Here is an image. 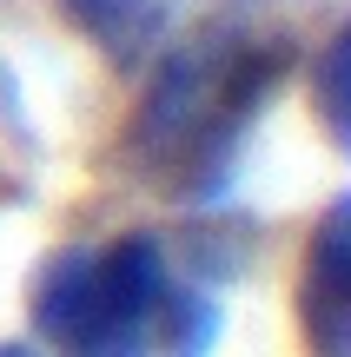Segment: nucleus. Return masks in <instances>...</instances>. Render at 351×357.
<instances>
[{
    "mask_svg": "<svg viewBox=\"0 0 351 357\" xmlns=\"http://www.w3.org/2000/svg\"><path fill=\"white\" fill-rule=\"evenodd\" d=\"M219 331H225L219 298H212L199 278H172V291L159 298V311L113 357H212L219 351Z\"/></svg>",
    "mask_w": 351,
    "mask_h": 357,
    "instance_id": "nucleus-4",
    "label": "nucleus"
},
{
    "mask_svg": "<svg viewBox=\"0 0 351 357\" xmlns=\"http://www.w3.org/2000/svg\"><path fill=\"white\" fill-rule=\"evenodd\" d=\"M179 271L166 265V245L153 231H119L106 245H66L40 265L27 291L40 344L60 357H113L159 311Z\"/></svg>",
    "mask_w": 351,
    "mask_h": 357,
    "instance_id": "nucleus-2",
    "label": "nucleus"
},
{
    "mask_svg": "<svg viewBox=\"0 0 351 357\" xmlns=\"http://www.w3.org/2000/svg\"><path fill=\"white\" fill-rule=\"evenodd\" d=\"M60 13L113 66H140L166 47V26L179 13V0H60Z\"/></svg>",
    "mask_w": 351,
    "mask_h": 357,
    "instance_id": "nucleus-5",
    "label": "nucleus"
},
{
    "mask_svg": "<svg viewBox=\"0 0 351 357\" xmlns=\"http://www.w3.org/2000/svg\"><path fill=\"white\" fill-rule=\"evenodd\" d=\"M0 357H40L33 344H0Z\"/></svg>",
    "mask_w": 351,
    "mask_h": 357,
    "instance_id": "nucleus-7",
    "label": "nucleus"
},
{
    "mask_svg": "<svg viewBox=\"0 0 351 357\" xmlns=\"http://www.w3.org/2000/svg\"><path fill=\"white\" fill-rule=\"evenodd\" d=\"M292 73V40L212 20L159 60L126 126V166L172 199H212Z\"/></svg>",
    "mask_w": 351,
    "mask_h": 357,
    "instance_id": "nucleus-1",
    "label": "nucleus"
},
{
    "mask_svg": "<svg viewBox=\"0 0 351 357\" xmlns=\"http://www.w3.org/2000/svg\"><path fill=\"white\" fill-rule=\"evenodd\" d=\"M292 318L312 357H351V192H338L305 231Z\"/></svg>",
    "mask_w": 351,
    "mask_h": 357,
    "instance_id": "nucleus-3",
    "label": "nucleus"
},
{
    "mask_svg": "<svg viewBox=\"0 0 351 357\" xmlns=\"http://www.w3.org/2000/svg\"><path fill=\"white\" fill-rule=\"evenodd\" d=\"M312 113L325 126V139L351 159V20H338V33L312 60Z\"/></svg>",
    "mask_w": 351,
    "mask_h": 357,
    "instance_id": "nucleus-6",
    "label": "nucleus"
}]
</instances>
